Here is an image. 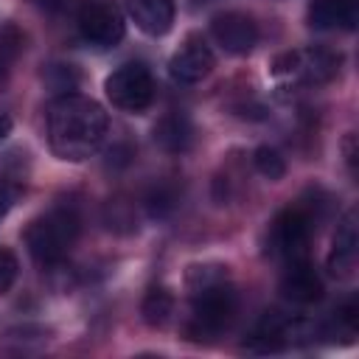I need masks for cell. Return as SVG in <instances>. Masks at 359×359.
<instances>
[{
  "label": "cell",
  "mask_w": 359,
  "mask_h": 359,
  "mask_svg": "<svg viewBox=\"0 0 359 359\" xmlns=\"http://www.w3.org/2000/svg\"><path fill=\"white\" fill-rule=\"evenodd\" d=\"M104 90H107V98L118 109H123V112H143L151 104V98H154L151 73L143 65H137V62L115 67L107 76Z\"/></svg>",
  "instance_id": "obj_4"
},
{
  "label": "cell",
  "mask_w": 359,
  "mask_h": 359,
  "mask_svg": "<svg viewBox=\"0 0 359 359\" xmlns=\"http://www.w3.org/2000/svg\"><path fill=\"white\" fill-rule=\"evenodd\" d=\"M210 34L227 53H250L258 42V25L244 11L216 14L210 22Z\"/></svg>",
  "instance_id": "obj_9"
},
{
  "label": "cell",
  "mask_w": 359,
  "mask_h": 359,
  "mask_svg": "<svg viewBox=\"0 0 359 359\" xmlns=\"http://www.w3.org/2000/svg\"><path fill=\"white\" fill-rule=\"evenodd\" d=\"M280 294L292 303H300V306L317 303L323 297V280L314 272V266L309 264V258L286 266V272L280 278Z\"/></svg>",
  "instance_id": "obj_10"
},
{
  "label": "cell",
  "mask_w": 359,
  "mask_h": 359,
  "mask_svg": "<svg viewBox=\"0 0 359 359\" xmlns=\"http://www.w3.org/2000/svg\"><path fill=\"white\" fill-rule=\"evenodd\" d=\"M154 143L171 154H182L194 146V123L182 112H168L154 126Z\"/></svg>",
  "instance_id": "obj_14"
},
{
  "label": "cell",
  "mask_w": 359,
  "mask_h": 359,
  "mask_svg": "<svg viewBox=\"0 0 359 359\" xmlns=\"http://www.w3.org/2000/svg\"><path fill=\"white\" fill-rule=\"evenodd\" d=\"M191 317L185 323V334L191 339H213L233 323L236 292L227 278L191 289Z\"/></svg>",
  "instance_id": "obj_3"
},
{
  "label": "cell",
  "mask_w": 359,
  "mask_h": 359,
  "mask_svg": "<svg viewBox=\"0 0 359 359\" xmlns=\"http://www.w3.org/2000/svg\"><path fill=\"white\" fill-rule=\"evenodd\" d=\"M311 244V219L303 208H286L275 216L269 227V247L286 264L306 261Z\"/></svg>",
  "instance_id": "obj_5"
},
{
  "label": "cell",
  "mask_w": 359,
  "mask_h": 359,
  "mask_svg": "<svg viewBox=\"0 0 359 359\" xmlns=\"http://www.w3.org/2000/svg\"><path fill=\"white\" fill-rule=\"evenodd\" d=\"M210 70H213V53L199 34L185 36V42L174 50V56L168 62V73L180 84H196Z\"/></svg>",
  "instance_id": "obj_8"
},
{
  "label": "cell",
  "mask_w": 359,
  "mask_h": 359,
  "mask_svg": "<svg viewBox=\"0 0 359 359\" xmlns=\"http://www.w3.org/2000/svg\"><path fill=\"white\" fill-rule=\"evenodd\" d=\"M17 269H20L17 255H14L8 247H0V294H6V292L14 286Z\"/></svg>",
  "instance_id": "obj_17"
},
{
  "label": "cell",
  "mask_w": 359,
  "mask_h": 359,
  "mask_svg": "<svg viewBox=\"0 0 359 359\" xmlns=\"http://www.w3.org/2000/svg\"><path fill=\"white\" fill-rule=\"evenodd\" d=\"M126 14L149 36H163L174 25V0H123Z\"/></svg>",
  "instance_id": "obj_11"
},
{
  "label": "cell",
  "mask_w": 359,
  "mask_h": 359,
  "mask_svg": "<svg viewBox=\"0 0 359 359\" xmlns=\"http://www.w3.org/2000/svg\"><path fill=\"white\" fill-rule=\"evenodd\" d=\"M79 31L87 42L98 48H112L123 39L126 22L118 0H81L79 6Z\"/></svg>",
  "instance_id": "obj_6"
},
{
  "label": "cell",
  "mask_w": 359,
  "mask_h": 359,
  "mask_svg": "<svg viewBox=\"0 0 359 359\" xmlns=\"http://www.w3.org/2000/svg\"><path fill=\"white\" fill-rule=\"evenodd\" d=\"M353 266H356V213L348 210L337 227L334 247L328 255V269L337 278H348L353 272Z\"/></svg>",
  "instance_id": "obj_13"
},
{
  "label": "cell",
  "mask_w": 359,
  "mask_h": 359,
  "mask_svg": "<svg viewBox=\"0 0 359 359\" xmlns=\"http://www.w3.org/2000/svg\"><path fill=\"white\" fill-rule=\"evenodd\" d=\"M6 213V196H3V191H0V216Z\"/></svg>",
  "instance_id": "obj_21"
},
{
  "label": "cell",
  "mask_w": 359,
  "mask_h": 359,
  "mask_svg": "<svg viewBox=\"0 0 359 359\" xmlns=\"http://www.w3.org/2000/svg\"><path fill=\"white\" fill-rule=\"evenodd\" d=\"M140 311H143V320H146L151 328L165 325V323H168V317H171V311H174V297H171V292H168V289H163V286L149 289V292H146V297H143Z\"/></svg>",
  "instance_id": "obj_15"
},
{
  "label": "cell",
  "mask_w": 359,
  "mask_h": 359,
  "mask_svg": "<svg viewBox=\"0 0 359 359\" xmlns=\"http://www.w3.org/2000/svg\"><path fill=\"white\" fill-rule=\"evenodd\" d=\"M39 11H45V14H59V11H65L67 8V3L70 0H31Z\"/></svg>",
  "instance_id": "obj_18"
},
{
  "label": "cell",
  "mask_w": 359,
  "mask_h": 359,
  "mask_svg": "<svg viewBox=\"0 0 359 359\" xmlns=\"http://www.w3.org/2000/svg\"><path fill=\"white\" fill-rule=\"evenodd\" d=\"M107 135V112L87 95H62L48 109V143L56 157L79 163L98 151Z\"/></svg>",
  "instance_id": "obj_1"
},
{
  "label": "cell",
  "mask_w": 359,
  "mask_h": 359,
  "mask_svg": "<svg viewBox=\"0 0 359 359\" xmlns=\"http://www.w3.org/2000/svg\"><path fill=\"white\" fill-rule=\"evenodd\" d=\"M359 22V0H314L309 6L311 28H356Z\"/></svg>",
  "instance_id": "obj_12"
},
{
  "label": "cell",
  "mask_w": 359,
  "mask_h": 359,
  "mask_svg": "<svg viewBox=\"0 0 359 359\" xmlns=\"http://www.w3.org/2000/svg\"><path fill=\"white\" fill-rule=\"evenodd\" d=\"M252 160H255V168H258L266 180H272V182H278V180L286 174V160H283L280 151L272 149V146H258Z\"/></svg>",
  "instance_id": "obj_16"
},
{
  "label": "cell",
  "mask_w": 359,
  "mask_h": 359,
  "mask_svg": "<svg viewBox=\"0 0 359 359\" xmlns=\"http://www.w3.org/2000/svg\"><path fill=\"white\" fill-rule=\"evenodd\" d=\"M11 135V118L6 112H0V140H6Z\"/></svg>",
  "instance_id": "obj_19"
},
{
  "label": "cell",
  "mask_w": 359,
  "mask_h": 359,
  "mask_svg": "<svg viewBox=\"0 0 359 359\" xmlns=\"http://www.w3.org/2000/svg\"><path fill=\"white\" fill-rule=\"evenodd\" d=\"M8 62H11V59H8V56H3V53H0V79H3V76H6V70H8V67H6V65H8Z\"/></svg>",
  "instance_id": "obj_20"
},
{
  "label": "cell",
  "mask_w": 359,
  "mask_h": 359,
  "mask_svg": "<svg viewBox=\"0 0 359 359\" xmlns=\"http://www.w3.org/2000/svg\"><path fill=\"white\" fill-rule=\"evenodd\" d=\"M272 73L275 76H292V79H300L306 84H323L339 73V56L325 50V48L289 50L272 62Z\"/></svg>",
  "instance_id": "obj_7"
},
{
  "label": "cell",
  "mask_w": 359,
  "mask_h": 359,
  "mask_svg": "<svg viewBox=\"0 0 359 359\" xmlns=\"http://www.w3.org/2000/svg\"><path fill=\"white\" fill-rule=\"evenodd\" d=\"M79 236V213L70 205H56L36 216L25 227V244L28 252L39 264H56L67 255Z\"/></svg>",
  "instance_id": "obj_2"
}]
</instances>
